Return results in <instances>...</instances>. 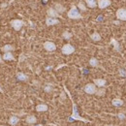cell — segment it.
<instances>
[{
  "label": "cell",
  "mask_w": 126,
  "mask_h": 126,
  "mask_svg": "<svg viewBox=\"0 0 126 126\" xmlns=\"http://www.w3.org/2000/svg\"><path fill=\"white\" fill-rule=\"evenodd\" d=\"M3 59L4 60H14V55L11 53V51L9 52H5V54H3Z\"/></svg>",
  "instance_id": "17"
},
{
  "label": "cell",
  "mask_w": 126,
  "mask_h": 126,
  "mask_svg": "<svg viewBox=\"0 0 126 126\" xmlns=\"http://www.w3.org/2000/svg\"><path fill=\"white\" fill-rule=\"evenodd\" d=\"M46 23H47V25H48V26H50V25H55V24H58V23H59V20L56 19L55 17H50V16H48V17H47V19H46Z\"/></svg>",
  "instance_id": "9"
},
{
  "label": "cell",
  "mask_w": 126,
  "mask_h": 126,
  "mask_svg": "<svg viewBox=\"0 0 126 126\" xmlns=\"http://www.w3.org/2000/svg\"><path fill=\"white\" fill-rule=\"evenodd\" d=\"M51 89H52V88H51V86H50L49 84L47 85V87H45V91H47V92H50V91H51Z\"/></svg>",
  "instance_id": "27"
},
{
  "label": "cell",
  "mask_w": 126,
  "mask_h": 126,
  "mask_svg": "<svg viewBox=\"0 0 126 126\" xmlns=\"http://www.w3.org/2000/svg\"><path fill=\"white\" fill-rule=\"evenodd\" d=\"M110 44H112V45H113V47H114V49H115L116 51H118V52H120V51H121L120 46H119L118 42H117V41H116L115 39L111 38V40H110Z\"/></svg>",
  "instance_id": "12"
},
{
  "label": "cell",
  "mask_w": 126,
  "mask_h": 126,
  "mask_svg": "<svg viewBox=\"0 0 126 126\" xmlns=\"http://www.w3.org/2000/svg\"><path fill=\"white\" fill-rule=\"evenodd\" d=\"M15 49V47H13L12 45H5L4 47H2V50L4 51V52H9V51H12V50H14Z\"/></svg>",
  "instance_id": "19"
},
{
  "label": "cell",
  "mask_w": 126,
  "mask_h": 126,
  "mask_svg": "<svg viewBox=\"0 0 126 126\" xmlns=\"http://www.w3.org/2000/svg\"><path fill=\"white\" fill-rule=\"evenodd\" d=\"M26 122H27L28 124H34V123L37 122V118H36L34 115H28V116L26 117Z\"/></svg>",
  "instance_id": "15"
},
{
  "label": "cell",
  "mask_w": 126,
  "mask_h": 126,
  "mask_svg": "<svg viewBox=\"0 0 126 126\" xmlns=\"http://www.w3.org/2000/svg\"><path fill=\"white\" fill-rule=\"evenodd\" d=\"M47 0H44V2H45V3H46V2H47Z\"/></svg>",
  "instance_id": "32"
},
{
  "label": "cell",
  "mask_w": 126,
  "mask_h": 126,
  "mask_svg": "<svg viewBox=\"0 0 126 126\" xmlns=\"http://www.w3.org/2000/svg\"><path fill=\"white\" fill-rule=\"evenodd\" d=\"M78 7H79L81 11H85L86 10V8H85V6H84V4L82 2H79V4H78Z\"/></svg>",
  "instance_id": "26"
},
{
  "label": "cell",
  "mask_w": 126,
  "mask_h": 126,
  "mask_svg": "<svg viewBox=\"0 0 126 126\" xmlns=\"http://www.w3.org/2000/svg\"><path fill=\"white\" fill-rule=\"evenodd\" d=\"M62 37L64 39H67V40H69V39H71V37H72V34L70 33V32L68 31H64L62 34Z\"/></svg>",
  "instance_id": "24"
},
{
  "label": "cell",
  "mask_w": 126,
  "mask_h": 126,
  "mask_svg": "<svg viewBox=\"0 0 126 126\" xmlns=\"http://www.w3.org/2000/svg\"><path fill=\"white\" fill-rule=\"evenodd\" d=\"M96 85L94 83H87L84 86V91L87 94H95L96 93Z\"/></svg>",
  "instance_id": "5"
},
{
  "label": "cell",
  "mask_w": 126,
  "mask_h": 126,
  "mask_svg": "<svg viewBox=\"0 0 126 126\" xmlns=\"http://www.w3.org/2000/svg\"><path fill=\"white\" fill-rule=\"evenodd\" d=\"M93 81H94L95 85H97L98 87H104L106 85V80L103 79H96Z\"/></svg>",
  "instance_id": "11"
},
{
  "label": "cell",
  "mask_w": 126,
  "mask_h": 126,
  "mask_svg": "<svg viewBox=\"0 0 126 126\" xmlns=\"http://www.w3.org/2000/svg\"><path fill=\"white\" fill-rule=\"evenodd\" d=\"M16 79H18V80H26L27 79V76L26 75H24L23 73H17L16 74Z\"/></svg>",
  "instance_id": "20"
},
{
  "label": "cell",
  "mask_w": 126,
  "mask_h": 126,
  "mask_svg": "<svg viewBox=\"0 0 126 126\" xmlns=\"http://www.w3.org/2000/svg\"><path fill=\"white\" fill-rule=\"evenodd\" d=\"M85 2H86L87 6H88L89 8H95L96 5H97L95 0H85Z\"/></svg>",
  "instance_id": "21"
},
{
  "label": "cell",
  "mask_w": 126,
  "mask_h": 126,
  "mask_svg": "<svg viewBox=\"0 0 126 126\" xmlns=\"http://www.w3.org/2000/svg\"><path fill=\"white\" fill-rule=\"evenodd\" d=\"M0 63H3V58L1 56V54H0Z\"/></svg>",
  "instance_id": "30"
},
{
  "label": "cell",
  "mask_w": 126,
  "mask_h": 126,
  "mask_svg": "<svg viewBox=\"0 0 126 126\" xmlns=\"http://www.w3.org/2000/svg\"><path fill=\"white\" fill-rule=\"evenodd\" d=\"M72 105H73V112H72V119L74 120H79V121H83V122H88L89 120L87 119H84L83 117H81L79 115V111H78V108H77V105L74 103V101H72Z\"/></svg>",
  "instance_id": "1"
},
{
  "label": "cell",
  "mask_w": 126,
  "mask_h": 126,
  "mask_svg": "<svg viewBox=\"0 0 126 126\" xmlns=\"http://www.w3.org/2000/svg\"><path fill=\"white\" fill-rule=\"evenodd\" d=\"M44 47H45V49L47 50V51H53V50L56 49L55 44L52 43V42H49V41H47V42H45V43H44Z\"/></svg>",
  "instance_id": "6"
},
{
  "label": "cell",
  "mask_w": 126,
  "mask_h": 126,
  "mask_svg": "<svg viewBox=\"0 0 126 126\" xmlns=\"http://www.w3.org/2000/svg\"><path fill=\"white\" fill-rule=\"evenodd\" d=\"M119 73H120V75L125 76V72H124V70H123V69H120V70H119Z\"/></svg>",
  "instance_id": "29"
},
{
  "label": "cell",
  "mask_w": 126,
  "mask_h": 126,
  "mask_svg": "<svg viewBox=\"0 0 126 126\" xmlns=\"http://www.w3.org/2000/svg\"><path fill=\"white\" fill-rule=\"evenodd\" d=\"M47 16H49L50 17H58L59 16V13L55 10V9H53V8H49L48 10H47Z\"/></svg>",
  "instance_id": "10"
},
{
  "label": "cell",
  "mask_w": 126,
  "mask_h": 126,
  "mask_svg": "<svg viewBox=\"0 0 126 126\" xmlns=\"http://www.w3.org/2000/svg\"><path fill=\"white\" fill-rule=\"evenodd\" d=\"M68 16L72 19H79V18H81V16L78 11V8L76 6H72L71 10L68 12Z\"/></svg>",
  "instance_id": "2"
},
{
  "label": "cell",
  "mask_w": 126,
  "mask_h": 126,
  "mask_svg": "<svg viewBox=\"0 0 126 126\" xmlns=\"http://www.w3.org/2000/svg\"><path fill=\"white\" fill-rule=\"evenodd\" d=\"M111 103H112V105H113L114 107H121V106L123 105V101H122L121 99H118V98L113 99V100L111 101Z\"/></svg>",
  "instance_id": "13"
},
{
  "label": "cell",
  "mask_w": 126,
  "mask_h": 126,
  "mask_svg": "<svg viewBox=\"0 0 126 126\" xmlns=\"http://www.w3.org/2000/svg\"><path fill=\"white\" fill-rule=\"evenodd\" d=\"M36 126H43V125H42V124H37Z\"/></svg>",
  "instance_id": "31"
},
{
  "label": "cell",
  "mask_w": 126,
  "mask_h": 126,
  "mask_svg": "<svg viewBox=\"0 0 126 126\" xmlns=\"http://www.w3.org/2000/svg\"><path fill=\"white\" fill-rule=\"evenodd\" d=\"M105 92H106L105 88H103V87H100V89L96 90V93H95V94H97L98 96H103V95L105 94Z\"/></svg>",
  "instance_id": "25"
},
{
  "label": "cell",
  "mask_w": 126,
  "mask_h": 126,
  "mask_svg": "<svg viewBox=\"0 0 126 126\" xmlns=\"http://www.w3.org/2000/svg\"><path fill=\"white\" fill-rule=\"evenodd\" d=\"M117 116H118L120 119H125V114H124V113H118Z\"/></svg>",
  "instance_id": "28"
},
{
  "label": "cell",
  "mask_w": 126,
  "mask_h": 126,
  "mask_svg": "<svg viewBox=\"0 0 126 126\" xmlns=\"http://www.w3.org/2000/svg\"><path fill=\"white\" fill-rule=\"evenodd\" d=\"M23 24H24V22H23V20H21V19H13V20L11 21V26H12L16 31H19V30L21 29V27L23 26Z\"/></svg>",
  "instance_id": "3"
},
{
  "label": "cell",
  "mask_w": 126,
  "mask_h": 126,
  "mask_svg": "<svg viewBox=\"0 0 126 126\" xmlns=\"http://www.w3.org/2000/svg\"><path fill=\"white\" fill-rule=\"evenodd\" d=\"M116 17L120 20H126V10L125 9H118L116 11Z\"/></svg>",
  "instance_id": "7"
},
{
  "label": "cell",
  "mask_w": 126,
  "mask_h": 126,
  "mask_svg": "<svg viewBox=\"0 0 126 126\" xmlns=\"http://www.w3.org/2000/svg\"><path fill=\"white\" fill-rule=\"evenodd\" d=\"M90 38H91L93 41H100V40H101V36H100V34H98L97 32H94L93 34H91Z\"/></svg>",
  "instance_id": "22"
},
{
  "label": "cell",
  "mask_w": 126,
  "mask_h": 126,
  "mask_svg": "<svg viewBox=\"0 0 126 126\" xmlns=\"http://www.w3.org/2000/svg\"><path fill=\"white\" fill-rule=\"evenodd\" d=\"M89 64H90V66H92V67H97V66H98V60H97L95 57H92V58H90V60H89Z\"/></svg>",
  "instance_id": "23"
},
{
  "label": "cell",
  "mask_w": 126,
  "mask_h": 126,
  "mask_svg": "<svg viewBox=\"0 0 126 126\" xmlns=\"http://www.w3.org/2000/svg\"><path fill=\"white\" fill-rule=\"evenodd\" d=\"M54 9H55L58 13H63V12H65V8L63 7L61 4H59V3H56V4L54 5Z\"/></svg>",
  "instance_id": "18"
},
{
  "label": "cell",
  "mask_w": 126,
  "mask_h": 126,
  "mask_svg": "<svg viewBox=\"0 0 126 126\" xmlns=\"http://www.w3.org/2000/svg\"><path fill=\"white\" fill-rule=\"evenodd\" d=\"M18 121H19L18 117H16V116H15V115H13V116H11V117H10V119H9V124L15 126L16 124H17V122H18Z\"/></svg>",
  "instance_id": "16"
},
{
  "label": "cell",
  "mask_w": 126,
  "mask_h": 126,
  "mask_svg": "<svg viewBox=\"0 0 126 126\" xmlns=\"http://www.w3.org/2000/svg\"><path fill=\"white\" fill-rule=\"evenodd\" d=\"M62 53L63 54H66V55H69V54H72L74 51H75V47H73L72 45L70 44H65L62 47Z\"/></svg>",
  "instance_id": "4"
},
{
  "label": "cell",
  "mask_w": 126,
  "mask_h": 126,
  "mask_svg": "<svg viewBox=\"0 0 126 126\" xmlns=\"http://www.w3.org/2000/svg\"><path fill=\"white\" fill-rule=\"evenodd\" d=\"M110 5V0H98V7L100 9H105V8H107Z\"/></svg>",
  "instance_id": "8"
},
{
  "label": "cell",
  "mask_w": 126,
  "mask_h": 126,
  "mask_svg": "<svg viewBox=\"0 0 126 126\" xmlns=\"http://www.w3.org/2000/svg\"><path fill=\"white\" fill-rule=\"evenodd\" d=\"M36 110L39 111V112H41V111H47V106L45 105V104H40V105H38V106L36 107Z\"/></svg>",
  "instance_id": "14"
}]
</instances>
